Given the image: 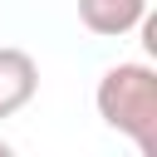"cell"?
Listing matches in <instances>:
<instances>
[{
  "instance_id": "6da1fadb",
  "label": "cell",
  "mask_w": 157,
  "mask_h": 157,
  "mask_svg": "<svg viewBox=\"0 0 157 157\" xmlns=\"http://www.w3.org/2000/svg\"><path fill=\"white\" fill-rule=\"evenodd\" d=\"M98 118L123 132L142 157H157V69L152 64H113L93 88Z\"/></svg>"
},
{
  "instance_id": "7a4b0ae2",
  "label": "cell",
  "mask_w": 157,
  "mask_h": 157,
  "mask_svg": "<svg viewBox=\"0 0 157 157\" xmlns=\"http://www.w3.org/2000/svg\"><path fill=\"white\" fill-rule=\"evenodd\" d=\"M39 93V64L34 54L0 44V118H15L20 108H29V98Z\"/></svg>"
},
{
  "instance_id": "3957f363",
  "label": "cell",
  "mask_w": 157,
  "mask_h": 157,
  "mask_svg": "<svg viewBox=\"0 0 157 157\" xmlns=\"http://www.w3.org/2000/svg\"><path fill=\"white\" fill-rule=\"evenodd\" d=\"M142 15H147V0H78V20H83V29L108 34V39L137 29Z\"/></svg>"
},
{
  "instance_id": "277c9868",
  "label": "cell",
  "mask_w": 157,
  "mask_h": 157,
  "mask_svg": "<svg viewBox=\"0 0 157 157\" xmlns=\"http://www.w3.org/2000/svg\"><path fill=\"white\" fill-rule=\"evenodd\" d=\"M5 152H10V142H5V137H0V157H5Z\"/></svg>"
}]
</instances>
